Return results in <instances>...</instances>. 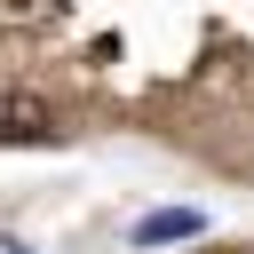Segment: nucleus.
<instances>
[{"mask_svg":"<svg viewBox=\"0 0 254 254\" xmlns=\"http://www.w3.org/2000/svg\"><path fill=\"white\" fill-rule=\"evenodd\" d=\"M0 254H24V246H16V238H0Z\"/></svg>","mask_w":254,"mask_h":254,"instance_id":"obj_3","label":"nucleus"},{"mask_svg":"<svg viewBox=\"0 0 254 254\" xmlns=\"http://www.w3.org/2000/svg\"><path fill=\"white\" fill-rule=\"evenodd\" d=\"M198 230H206L198 206H159V214L135 222V246H175V238H198Z\"/></svg>","mask_w":254,"mask_h":254,"instance_id":"obj_2","label":"nucleus"},{"mask_svg":"<svg viewBox=\"0 0 254 254\" xmlns=\"http://www.w3.org/2000/svg\"><path fill=\"white\" fill-rule=\"evenodd\" d=\"M64 119L40 103V95H0V143H56Z\"/></svg>","mask_w":254,"mask_h":254,"instance_id":"obj_1","label":"nucleus"}]
</instances>
